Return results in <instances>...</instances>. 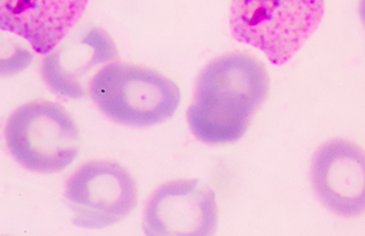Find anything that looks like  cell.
Masks as SVG:
<instances>
[{"mask_svg":"<svg viewBox=\"0 0 365 236\" xmlns=\"http://www.w3.org/2000/svg\"><path fill=\"white\" fill-rule=\"evenodd\" d=\"M264 63L253 55L233 52L207 63L195 84L187 111L192 135L208 145L243 138L269 93Z\"/></svg>","mask_w":365,"mask_h":236,"instance_id":"obj_1","label":"cell"},{"mask_svg":"<svg viewBox=\"0 0 365 236\" xmlns=\"http://www.w3.org/2000/svg\"><path fill=\"white\" fill-rule=\"evenodd\" d=\"M89 94L108 120L130 127L167 122L180 103L175 82L153 69L118 61L94 76Z\"/></svg>","mask_w":365,"mask_h":236,"instance_id":"obj_2","label":"cell"},{"mask_svg":"<svg viewBox=\"0 0 365 236\" xmlns=\"http://www.w3.org/2000/svg\"><path fill=\"white\" fill-rule=\"evenodd\" d=\"M324 12V0H232L230 26L235 40L284 65L315 32Z\"/></svg>","mask_w":365,"mask_h":236,"instance_id":"obj_3","label":"cell"},{"mask_svg":"<svg viewBox=\"0 0 365 236\" xmlns=\"http://www.w3.org/2000/svg\"><path fill=\"white\" fill-rule=\"evenodd\" d=\"M5 141L12 158L29 171L58 173L79 153L80 133L63 106L36 100L10 114L5 125Z\"/></svg>","mask_w":365,"mask_h":236,"instance_id":"obj_4","label":"cell"},{"mask_svg":"<svg viewBox=\"0 0 365 236\" xmlns=\"http://www.w3.org/2000/svg\"><path fill=\"white\" fill-rule=\"evenodd\" d=\"M65 199L76 225L102 229L120 222L133 212L138 201V188L120 164L90 161L66 182Z\"/></svg>","mask_w":365,"mask_h":236,"instance_id":"obj_5","label":"cell"},{"mask_svg":"<svg viewBox=\"0 0 365 236\" xmlns=\"http://www.w3.org/2000/svg\"><path fill=\"white\" fill-rule=\"evenodd\" d=\"M143 231L149 236H211L218 227L215 190L200 180L162 184L148 199Z\"/></svg>","mask_w":365,"mask_h":236,"instance_id":"obj_6","label":"cell"},{"mask_svg":"<svg viewBox=\"0 0 365 236\" xmlns=\"http://www.w3.org/2000/svg\"><path fill=\"white\" fill-rule=\"evenodd\" d=\"M118 59V49L103 29L91 26L67 36L45 55L41 76L47 87L63 98H85L94 76Z\"/></svg>","mask_w":365,"mask_h":236,"instance_id":"obj_7","label":"cell"},{"mask_svg":"<svg viewBox=\"0 0 365 236\" xmlns=\"http://www.w3.org/2000/svg\"><path fill=\"white\" fill-rule=\"evenodd\" d=\"M314 193L339 217L365 213V151L350 140L333 139L314 155L311 166Z\"/></svg>","mask_w":365,"mask_h":236,"instance_id":"obj_8","label":"cell"},{"mask_svg":"<svg viewBox=\"0 0 365 236\" xmlns=\"http://www.w3.org/2000/svg\"><path fill=\"white\" fill-rule=\"evenodd\" d=\"M89 0H0V29L26 40L47 55L65 40L87 9Z\"/></svg>","mask_w":365,"mask_h":236,"instance_id":"obj_9","label":"cell"},{"mask_svg":"<svg viewBox=\"0 0 365 236\" xmlns=\"http://www.w3.org/2000/svg\"><path fill=\"white\" fill-rule=\"evenodd\" d=\"M34 61L31 45L14 33L0 29V77H11L26 71Z\"/></svg>","mask_w":365,"mask_h":236,"instance_id":"obj_10","label":"cell"},{"mask_svg":"<svg viewBox=\"0 0 365 236\" xmlns=\"http://www.w3.org/2000/svg\"><path fill=\"white\" fill-rule=\"evenodd\" d=\"M360 16L361 19H362L363 24H364L365 26V0H361Z\"/></svg>","mask_w":365,"mask_h":236,"instance_id":"obj_11","label":"cell"}]
</instances>
